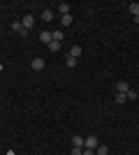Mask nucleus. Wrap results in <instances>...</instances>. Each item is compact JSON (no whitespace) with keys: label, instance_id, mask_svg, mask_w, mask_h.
<instances>
[{"label":"nucleus","instance_id":"1","mask_svg":"<svg viewBox=\"0 0 139 155\" xmlns=\"http://www.w3.org/2000/svg\"><path fill=\"white\" fill-rule=\"evenodd\" d=\"M12 30H14V32H19L21 37H26V35H28V30L23 28V23H21V21H14V23H12Z\"/></svg>","mask_w":139,"mask_h":155},{"label":"nucleus","instance_id":"2","mask_svg":"<svg viewBox=\"0 0 139 155\" xmlns=\"http://www.w3.org/2000/svg\"><path fill=\"white\" fill-rule=\"evenodd\" d=\"M100 146V139L98 137H86V146H84V148H91V150H95Z\"/></svg>","mask_w":139,"mask_h":155},{"label":"nucleus","instance_id":"3","mask_svg":"<svg viewBox=\"0 0 139 155\" xmlns=\"http://www.w3.org/2000/svg\"><path fill=\"white\" fill-rule=\"evenodd\" d=\"M21 23H23V28H26V30H30V28L35 26V16H33V14H26V16H23V21H21Z\"/></svg>","mask_w":139,"mask_h":155},{"label":"nucleus","instance_id":"4","mask_svg":"<svg viewBox=\"0 0 139 155\" xmlns=\"http://www.w3.org/2000/svg\"><path fill=\"white\" fill-rule=\"evenodd\" d=\"M127 91H130L127 81H116V93H123V95H127Z\"/></svg>","mask_w":139,"mask_h":155},{"label":"nucleus","instance_id":"5","mask_svg":"<svg viewBox=\"0 0 139 155\" xmlns=\"http://www.w3.org/2000/svg\"><path fill=\"white\" fill-rule=\"evenodd\" d=\"M72 146H77V148H84V146H86V139H84V137H72Z\"/></svg>","mask_w":139,"mask_h":155},{"label":"nucleus","instance_id":"6","mask_svg":"<svg viewBox=\"0 0 139 155\" xmlns=\"http://www.w3.org/2000/svg\"><path fill=\"white\" fill-rule=\"evenodd\" d=\"M30 67H33L35 72H40V70H44V60H42V58H35L33 63H30Z\"/></svg>","mask_w":139,"mask_h":155},{"label":"nucleus","instance_id":"7","mask_svg":"<svg viewBox=\"0 0 139 155\" xmlns=\"http://www.w3.org/2000/svg\"><path fill=\"white\" fill-rule=\"evenodd\" d=\"M67 56H72V58L79 60V56H81V46H79V44H74L72 49H70V53H67Z\"/></svg>","mask_w":139,"mask_h":155},{"label":"nucleus","instance_id":"8","mask_svg":"<svg viewBox=\"0 0 139 155\" xmlns=\"http://www.w3.org/2000/svg\"><path fill=\"white\" fill-rule=\"evenodd\" d=\"M40 39L44 42V44H51V30H42L40 32Z\"/></svg>","mask_w":139,"mask_h":155},{"label":"nucleus","instance_id":"9","mask_svg":"<svg viewBox=\"0 0 139 155\" xmlns=\"http://www.w3.org/2000/svg\"><path fill=\"white\" fill-rule=\"evenodd\" d=\"M51 39H53V42H63V30H60V28L51 30Z\"/></svg>","mask_w":139,"mask_h":155},{"label":"nucleus","instance_id":"10","mask_svg":"<svg viewBox=\"0 0 139 155\" xmlns=\"http://www.w3.org/2000/svg\"><path fill=\"white\" fill-rule=\"evenodd\" d=\"M53 16H56V14H53V9H44V12H42V19H44L46 23H49V21H53Z\"/></svg>","mask_w":139,"mask_h":155},{"label":"nucleus","instance_id":"11","mask_svg":"<svg viewBox=\"0 0 139 155\" xmlns=\"http://www.w3.org/2000/svg\"><path fill=\"white\" fill-rule=\"evenodd\" d=\"M60 26H72V14H65V16H60Z\"/></svg>","mask_w":139,"mask_h":155},{"label":"nucleus","instance_id":"12","mask_svg":"<svg viewBox=\"0 0 139 155\" xmlns=\"http://www.w3.org/2000/svg\"><path fill=\"white\" fill-rule=\"evenodd\" d=\"M127 9L132 12V16H139V2H130V5H127Z\"/></svg>","mask_w":139,"mask_h":155},{"label":"nucleus","instance_id":"13","mask_svg":"<svg viewBox=\"0 0 139 155\" xmlns=\"http://www.w3.org/2000/svg\"><path fill=\"white\" fill-rule=\"evenodd\" d=\"M58 12L63 14V16H65V14H70V5H67V2H60V5H58Z\"/></svg>","mask_w":139,"mask_h":155},{"label":"nucleus","instance_id":"14","mask_svg":"<svg viewBox=\"0 0 139 155\" xmlns=\"http://www.w3.org/2000/svg\"><path fill=\"white\" fill-rule=\"evenodd\" d=\"M107 153H109V148H107L104 143H100L98 148H95V155H107Z\"/></svg>","mask_w":139,"mask_h":155},{"label":"nucleus","instance_id":"15","mask_svg":"<svg viewBox=\"0 0 139 155\" xmlns=\"http://www.w3.org/2000/svg\"><path fill=\"white\" fill-rule=\"evenodd\" d=\"M127 102V95H123V93H116V104H125Z\"/></svg>","mask_w":139,"mask_h":155},{"label":"nucleus","instance_id":"16","mask_svg":"<svg viewBox=\"0 0 139 155\" xmlns=\"http://www.w3.org/2000/svg\"><path fill=\"white\" fill-rule=\"evenodd\" d=\"M65 63H67V67H70V70H72V67H77V65H79V63H77V58H72V56H67V60H65Z\"/></svg>","mask_w":139,"mask_h":155},{"label":"nucleus","instance_id":"17","mask_svg":"<svg viewBox=\"0 0 139 155\" xmlns=\"http://www.w3.org/2000/svg\"><path fill=\"white\" fill-rule=\"evenodd\" d=\"M49 49H51L53 53H56V51H60V42H53V39H51V44H49Z\"/></svg>","mask_w":139,"mask_h":155},{"label":"nucleus","instance_id":"18","mask_svg":"<svg viewBox=\"0 0 139 155\" xmlns=\"http://www.w3.org/2000/svg\"><path fill=\"white\" fill-rule=\"evenodd\" d=\"M84 153V148H77V146H72V150H70V155H81Z\"/></svg>","mask_w":139,"mask_h":155},{"label":"nucleus","instance_id":"19","mask_svg":"<svg viewBox=\"0 0 139 155\" xmlns=\"http://www.w3.org/2000/svg\"><path fill=\"white\" fill-rule=\"evenodd\" d=\"M127 100H137V91H132V88H130V91H127Z\"/></svg>","mask_w":139,"mask_h":155},{"label":"nucleus","instance_id":"20","mask_svg":"<svg viewBox=\"0 0 139 155\" xmlns=\"http://www.w3.org/2000/svg\"><path fill=\"white\" fill-rule=\"evenodd\" d=\"M81 155H95V150H91V148H84V153Z\"/></svg>","mask_w":139,"mask_h":155}]
</instances>
